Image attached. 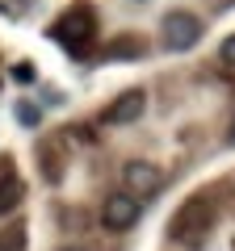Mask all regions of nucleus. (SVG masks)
Masks as SVG:
<instances>
[{
	"instance_id": "8",
	"label": "nucleus",
	"mask_w": 235,
	"mask_h": 251,
	"mask_svg": "<svg viewBox=\"0 0 235 251\" xmlns=\"http://www.w3.org/2000/svg\"><path fill=\"white\" fill-rule=\"evenodd\" d=\"M21 197H26V184H21L17 176H0V218L13 214V209L21 205Z\"/></svg>"
},
{
	"instance_id": "5",
	"label": "nucleus",
	"mask_w": 235,
	"mask_h": 251,
	"mask_svg": "<svg viewBox=\"0 0 235 251\" xmlns=\"http://www.w3.org/2000/svg\"><path fill=\"white\" fill-rule=\"evenodd\" d=\"M139 197H130V193H109L105 201H101V226L105 230H130V226L139 222Z\"/></svg>"
},
{
	"instance_id": "1",
	"label": "nucleus",
	"mask_w": 235,
	"mask_h": 251,
	"mask_svg": "<svg viewBox=\"0 0 235 251\" xmlns=\"http://www.w3.org/2000/svg\"><path fill=\"white\" fill-rule=\"evenodd\" d=\"M210 226H214V205H210V197H189L168 218V243H176V247H202V239L210 234Z\"/></svg>"
},
{
	"instance_id": "12",
	"label": "nucleus",
	"mask_w": 235,
	"mask_h": 251,
	"mask_svg": "<svg viewBox=\"0 0 235 251\" xmlns=\"http://www.w3.org/2000/svg\"><path fill=\"white\" fill-rule=\"evenodd\" d=\"M227 138H231V143H235V117H231V126H227Z\"/></svg>"
},
{
	"instance_id": "4",
	"label": "nucleus",
	"mask_w": 235,
	"mask_h": 251,
	"mask_svg": "<svg viewBox=\"0 0 235 251\" xmlns=\"http://www.w3.org/2000/svg\"><path fill=\"white\" fill-rule=\"evenodd\" d=\"M160 184H164V172L155 168V163H147V159H135V163L122 168V193H130V197H139V201L155 197Z\"/></svg>"
},
{
	"instance_id": "13",
	"label": "nucleus",
	"mask_w": 235,
	"mask_h": 251,
	"mask_svg": "<svg viewBox=\"0 0 235 251\" xmlns=\"http://www.w3.org/2000/svg\"><path fill=\"white\" fill-rule=\"evenodd\" d=\"M63 251H84V247H63Z\"/></svg>"
},
{
	"instance_id": "2",
	"label": "nucleus",
	"mask_w": 235,
	"mask_h": 251,
	"mask_svg": "<svg viewBox=\"0 0 235 251\" xmlns=\"http://www.w3.org/2000/svg\"><path fill=\"white\" fill-rule=\"evenodd\" d=\"M55 38H59L72 54H84L92 46V38H97V17H92V9L88 4L67 9L63 17H59V25H55Z\"/></svg>"
},
{
	"instance_id": "11",
	"label": "nucleus",
	"mask_w": 235,
	"mask_h": 251,
	"mask_svg": "<svg viewBox=\"0 0 235 251\" xmlns=\"http://www.w3.org/2000/svg\"><path fill=\"white\" fill-rule=\"evenodd\" d=\"M109 54H139V42H118Z\"/></svg>"
},
{
	"instance_id": "10",
	"label": "nucleus",
	"mask_w": 235,
	"mask_h": 251,
	"mask_svg": "<svg viewBox=\"0 0 235 251\" xmlns=\"http://www.w3.org/2000/svg\"><path fill=\"white\" fill-rule=\"evenodd\" d=\"M218 63H223V67H235V34L223 38V46H218Z\"/></svg>"
},
{
	"instance_id": "9",
	"label": "nucleus",
	"mask_w": 235,
	"mask_h": 251,
	"mask_svg": "<svg viewBox=\"0 0 235 251\" xmlns=\"http://www.w3.org/2000/svg\"><path fill=\"white\" fill-rule=\"evenodd\" d=\"M0 251H26V226L13 222L0 230Z\"/></svg>"
},
{
	"instance_id": "3",
	"label": "nucleus",
	"mask_w": 235,
	"mask_h": 251,
	"mask_svg": "<svg viewBox=\"0 0 235 251\" xmlns=\"http://www.w3.org/2000/svg\"><path fill=\"white\" fill-rule=\"evenodd\" d=\"M160 34H164V46H168V50H189L202 38V21L193 17V13L176 9V13H168V17L160 21Z\"/></svg>"
},
{
	"instance_id": "6",
	"label": "nucleus",
	"mask_w": 235,
	"mask_h": 251,
	"mask_svg": "<svg viewBox=\"0 0 235 251\" xmlns=\"http://www.w3.org/2000/svg\"><path fill=\"white\" fill-rule=\"evenodd\" d=\"M143 100H147V97H143V92H139V88L122 92V97H118L114 105L105 109V122H109V126H126V122H135V117L143 113Z\"/></svg>"
},
{
	"instance_id": "7",
	"label": "nucleus",
	"mask_w": 235,
	"mask_h": 251,
	"mask_svg": "<svg viewBox=\"0 0 235 251\" xmlns=\"http://www.w3.org/2000/svg\"><path fill=\"white\" fill-rule=\"evenodd\" d=\"M34 155H38V168H42L46 184H59V176H63V159H59V143H55V138H42Z\"/></svg>"
}]
</instances>
